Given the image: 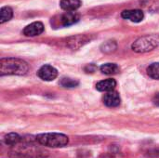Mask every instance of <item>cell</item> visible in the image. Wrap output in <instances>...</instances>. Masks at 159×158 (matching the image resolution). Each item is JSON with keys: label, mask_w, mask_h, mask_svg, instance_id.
I'll list each match as a JSON object with an SVG mask.
<instances>
[{"label": "cell", "mask_w": 159, "mask_h": 158, "mask_svg": "<svg viewBox=\"0 0 159 158\" xmlns=\"http://www.w3.org/2000/svg\"><path fill=\"white\" fill-rule=\"evenodd\" d=\"M29 64L18 58H2L0 60V75H24L28 73Z\"/></svg>", "instance_id": "obj_1"}, {"label": "cell", "mask_w": 159, "mask_h": 158, "mask_svg": "<svg viewBox=\"0 0 159 158\" xmlns=\"http://www.w3.org/2000/svg\"><path fill=\"white\" fill-rule=\"evenodd\" d=\"M35 140L43 146L50 148H60L68 144L69 138L62 134L57 132L51 133H42L35 137Z\"/></svg>", "instance_id": "obj_2"}, {"label": "cell", "mask_w": 159, "mask_h": 158, "mask_svg": "<svg viewBox=\"0 0 159 158\" xmlns=\"http://www.w3.org/2000/svg\"><path fill=\"white\" fill-rule=\"evenodd\" d=\"M159 46L158 34H148L138 38L131 46L133 51L137 53H145L154 50Z\"/></svg>", "instance_id": "obj_3"}, {"label": "cell", "mask_w": 159, "mask_h": 158, "mask_svg": "<svg viewBox=\"0 0 159 158\" xmlns=\"http://www.w3.org/2000/svg\"><path fill=\"white\" fill-rule=\"evenodd\" d=\"M37 75L44 81H53L58 76V71L56 68L49 64L43 65L37 72Z\"/></svg>", "instance_id": "obj_4"}, {"label": "cell", "mask_w": 159, "mask_h": 158, "mask_svg": "<svg viewBox=\"0 0 159 158\" xmlns=\"http://www.w3.org/2000/svg\"><path fill=\"white\" fill-rule=\"evenodd\" d=\"M43 32H44V25L40 21L32 22L31 24L27 25L23 30V34L26 36H36L41 34Z\"/></svg>", "instance_id": "obj_5"}, {"label": "cell", "mask_w": 159, "mask_h": 158, "mask_svg": "<svg viewBox=\"0 0 159 158\" xmlns=\"http://www.w3.org/2000/svg\"><path fill=\"white\" fill-rule=\"evenodd\" d=\"M121 102V98L118 92L113 90L106 92L103 96V103L107 107H117Z\"/></svg>", "instance_id": "obj_6"}, {"label": "cell", "mask_w": 159, "mask_h": 158, "mask_svg": "<svg viewBox=\"0 0 159 158\" xmlns=\"http://www.w3.org/2000/svg\"><path fill=\"white\" fill-rule=\"evenodd\" d=\"M121 17L126 20H129L133 22H140L143 20L144 14L140 9H129L124 10L121 13Z\"/></svg>", "instance_id": "obj_7"}, {"label": "cell", "mask_w": 159, "mask_h": 158, "mask_svg": "<svg viewBox=\"0 0 159 158\" xmlns=\"http://www.w3.org/2000/svg\"><path fill=\"white\" fill-rule=\"evenodd\" d=\"M79 14L75 12V11H67L64 14L61 15L60 17V21L62 26H70L75 23H76L79 20Z\"/></svg>", "instance_id": "obj_8"}, {"label": "cell", "mask_w": 159, "mask_h": 158, "mask_svg": "<svg viewBox=\"0 0 159 158\" xmlns=\"http://www.w3.org/2000/svg\"><path fill=\"white\" fill-rule=\"evenodd\" d=\"M116 87V81L113 78H108L100 81L96 85V89L102 92H109L113 91Z\"/></svg>", "instance_id": "obj_9"}, {"label": "cell", "mask_w": 159, "mask_h": 158, "mask_svg": "<svg viewBox=\"0 0 159 158\" xmlns=\"http://www.w3.org/2000/svg\"><path fill=\"white\" fill-rule=\"evenodd\" d=\"M81 0H61V7L65 11H75L81 6Z\"/></svg>", "instance_id": "obj_10"}, {"label": "cell", "mask_w": 159, "mask_h": 158, "mask_svg": "<svg viewBox=\"0 0 159 158\" xmlns=\"http://www.w3.org/2000/svg\"><path fill=\"white\" fill-rule=\"evenodd\" d=\"M89 40H90V38H89L86 35H77V36H74L72 37L69 41H68V45L70 47L72 48H78L81 46H83L84 44L88 43Z\"/></svg>", "instance_id": "obj_11"}, {"label": "cell", "mask_w": 159, "mask_h": 158, "mask_svg": "<svg viewBox=\"0 0 159 158\" xmlns=\"http://www.w3.org/2000/svg\"><path fill=\"white\" fill-rule=\"evenodd\" d=\"M100 70L104 74H116L120 72V68L116 63H104L100 67Z\"/></svg>", "instance_id": "obj_12"}, {"label": "cell", "mask_w": 159, "mask_h": 158, "mask_svg": "<svg viewBox=\"0 0 159 158\" xmlns=\"http://www.w3.org/2000/svg\"><path fill=\"white\" fill-rule=\"evenodd\" d=\"M13 17V10L9 7H3L0 9V23L3 24L8 21Z\"/></svg>", "instance_id": "obj_13"}, {"label": "cell", "mask_w": 159, "mask_h": 158, "mask_svg": "<svg viewBox=\"0 0 159 158\" xmlns=\"http://www.w3.org/2000/svg\"><path fill=\"white\" fill-rule=\"evenodd\" d=\"M20 141H21V138H20L17 133H14V132L8 133V134H7V135L4 137V142H5V143H6L7 145H9V146L17 145Z\"/></svg>", "instance_id": "obj_14"}, {"label": "cell", "mask_w": 159, "mask_h": 158, "mask_svg": "<svg viewBox=\"0 0 159 158\" xmlns=\"http://www.w3.org/2000/svg\"><path fill=\"white\" fill-rule=\"evenodd\" d=\"M60 85L62 88H76L79 85V81L76 80V79L70 78V77H63V78L61 79Z\"/></svg>", "instance_id": "obj_15"}, {"label": "cell", "mask_w": 159, "mask_h": 158, "mask_svg": "<svg viewBox=\"0 0 159 158\" xmlns=\"http://www.w3.org/2000/svg\"><path fill=\"white\" fill-rule=\"evenodd\" d=\"M147 74L152 79L159 80V62L152 63L147 68Z\"/></svg>", "instance_id": "obj_16"}, {"label": "cell", "mask_w": 159, "mask_h": 158, "mask_svg": "<svg viewBox=\"0 0 159 158\" xmlns=\"http://www.w3.org/2000/svg\"><path fill=\"white\" fill-rule=\"evenodd\" d=\"M116 49V43L115 41H108L105 44H103L102 47V50L105 53L114 52Z\"/></svg>", "instance_id": "obj_17"}, {"label": "cell", "mask_w": 159, "mask_h": 158, "mask_svg": "<svg viewBox=\"0 0 159 158\" xmlns=\"http://www.w3.org/2000/svg\"><path fill=\"white\" fill-rule=\"evenodd\" d=\"M84 70H85V72H86L87 74H93V73L96 72L97 66H96L94 63H90V64H88V65L85 67Z\"/></svg>", "instance_id": "obj_18"}, {"label": "cell", "mask_w": 159, "mask_h": 158, "mask_svg": "<svg viewBox=\"0 0 159 158\" xmlns=\"http://www.w3.org/2000/svg\"><path fill=\"white\" fill-rule=\"evenodd\" d=\"M153 103L157 106H159V92L158 93H156L155 96L153 97Z\"/></svg>", "instance_id": "obj_19"}, {"label": "cell", "mask_w": 159, "mask_h": 158, "mask_svg": "<svg viewBox=\"0 0 159 158\" xmlns=\"http://www.w3.org/2000/svg\"><path fill=\"white\" fill-rule=\"evenodd\" d=\"M98 158H115V156L109 153H105V154H102Z\"/></svg>", "instance_id": "obj_20"}]
</instances>
